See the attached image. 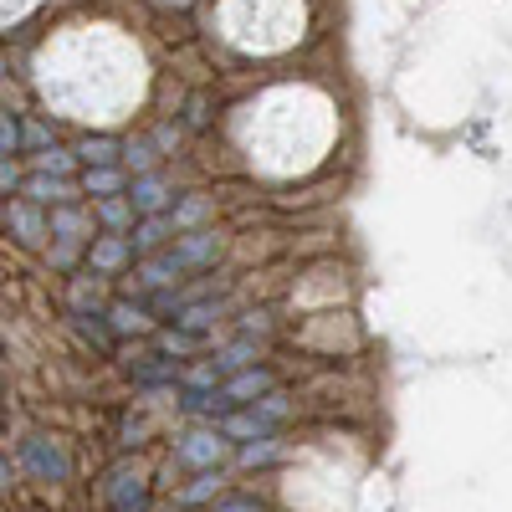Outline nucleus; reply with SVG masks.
I'll return each instance as SVG.
<instances>
[{"label": "nucleus", "mask_w": 512, "mask_h": 512, "mask_svg": "<svg viewBox=\"0 0 512 512\" xmlns=\"http://www.w3.org/2000/svg\"><path fill=\"white\" fill-rule=\"evenodd\" d=\"M216 256H221V236H216V231H190V236H180L175 246H164L159 256H144V262H139V292H144V297L169 292L180 277L210 267Z\"/></svg>", "instance_id": "nucleus-1"}, {"label": "nucleus", "mask_w": 512, "mask_h": 512, "mask_svg": "<svg viewBox=\"0 0 512 512\" xmlns=\"http://www.w3.org/2000/svg\"><path fill=\"white\" fill-rule=\"evenodd\" d=\"M226 436L221 431H190L185 441H180V466H190V472H216V466L226 461Z\"/></svg>", "instance_id": "nucleus-2"}, {"label": "nucleus", "mask_w": 512, "mask_h": 512, "mask_svg": "<svg viewBox=\"0 0 512 512\" xmlns=\"http://www.w3.org/2000/svg\"><path fill=\"white\" fill-rule=\"evenodd\" d=\"M21 461H26V472H36L41 482H67V456H62V446L57 441H47V436H31V441H21Z\"/></svg>", "instance_id": "nucleus-3"}, {"label": "nucleus", "mask_w": 512, "mask_h": 512, "mask_svg": "<svg viewBox=\"0 0 512 512\" xmlns=\"http://www.w3.org/2000/svg\"><path fill=\"white\" fill-rule=\"evenodd\" d=\"M128 262H134V241L118 236V231H108L88 246V272H98V277H118Z\"/></svg>", "instance_id": "nucleus-4"}, {"label": "nucleus", "mask_w": 512, "mask_h": 512, "mask_svg": "<svg viewBox=\"0 0 512 512\" xmlns=\"http://www.w3.org/2000/svg\"><path fill=\"white\" fill-rule=\"evenodd\" d=\"M221 390H226V400H231V410H251L256 400H267V395L277 390V384H272V374H267L262 364H256V369H246V374H236V379H226V384H221Z\"/></svg>", "instance_id": "nucleus-5"}, {"label": "nucleus", "mask_w": 512, "mask_h": 512, "mask_svg": "<svg viewBox=\"0 0 512 512\" xmlns=\"http://www.w3.org/2000/svg\"><path fill=\"white\" fill-rule=\"evenodd\" d=\"M128 241H134V256H159L164 246L180 241V226H175V216H144Z\"/></svg>", "instance_id": "nucleus-6"}, {"label": "nucleus", "mask_w": 512, "mask_h": 512, "mask_svg": "<svg viewBox=\"0 0 512 512\" xmlns=\"http://www.w3.org/2000/svg\"><path fill=\"white\" fill-rule=\"evenodd\" d=\"M6 226L16 231L21 246H36L41 236L52 231V216H41V205H31V200H16V205L6 210Z\"/></svg>", "instance_id": "nucleus-7"}, {"label": "nucleus", "mask_w": 512, "mask_h": 512, "mask_svg": "<svg viewBox=\"0 0 512 512\" xmlns=\"http://www.w3.org/2000/svg\"><path fill=\"white\" fill-rule=\"evenodd\" d=\"M128 200H134V210L139 216H169V185L159 180V175H139L134 185H128Z\"/></svg>", "instance_id": "nucleus-8"}, {"label": "nucleus", "mask_w": 512, "mask_h": 512, "mask_svg": "<svg viewBox=\"0 0 512 512\" xmlns=\"http://www.w3.org/2000/svg\"><path fill=\"white\" fill-rule=\"evenodd\" d=\"M221 436H231V441H272L277 425L267 415H256V410H236V415L221 420Z\"/></svg>", "instance_id": "nucleus-9"}, {"label": "nucleus", "mask_w": 512, "mask_h": 512, "mask_svg": "<svg viewBox=\"0 0 512 512\" xmlns=\"http://www.w3.org/2000/svg\"><path fill=\"white\" fill-rule=\"evenodd\" d=\"M108 328L113 333H149L154 328V318H149V308L144 303H134V297H118V303H108Z\"/></svg>", "instance_id": "nucleus-10"}, {"label": "nucleus", "mask_w": 512, "mask_h": 512, "mask_svg": "<svg viewBox=\"0 0 512 512\" xmlns=\"http://www.w3.org/2000/svg\"><path fill=\"white\" fill-rule=\"evenodd\" d=\"M108 497H113V512H144L149 507V492H144V482L139 477H128L123 466L108 477Z\"/></svg>", "instance_id": "nucleus-11"}, {"label": "nucleus", "mask_w": 512, "mask_h": 512, "mask_svg": "<svg viewBox=\"0 0 512 512\" xmlns=\"http://www.w3.org/2000/svg\"><path fill=\"white\" fill-rule=\"evenodd\" d=\"M216 369H221V374H231V379H236V374H246V369H256V338H246V333H241V338H231V344L216 354Z\"/></svg>", "instance_id": "nucleus-12"}, {"label": "nucleus", "mask_w": 512, "mask_h": 512, "mask_svg": "<svg viewBox=\"0 0 512 512\" xmlns=\"http://www.w3.org/2000/svg\"><path fill=\"white\" fill-rule=\"evenodd\" d=\"M103 277L98 272H88V277H72V292H67V303H72V313H108V303H103Z\"/></svg>", "instance_id": "nucleus-13"}, {"label": "nucleus", "mask_w": 512, "mask_h": 512, "mask_svg": "<svg viewBox=\"0 0 512 512\" xmlns=\"http://www.w3.org/2000/svg\"><path fill=\"white\" fill-rule=\"evenodd\" d=\"M128 369H134V379L149 384V390H159V384H175V379H180V364L169 359V354H149V359L128 364Z\"/></svg>", "instance_id": "nucleus-14"}, {"label": "nucleus", "mask_w": 512, "mask_h": 512, "mask_svg": "<svg viewBox=\"0 0 512 512\" xmlns=\"http://www.w3.org/2000/svg\"><path fill=\"white\" fill-rule=\"evenodd\" d=\"M226 313V297H205V303H195V308H185L180 318H175V328H185V333H205V328H216V318Z\"/></svg>", "instance_id": "nucleus-15"}, {"label": "nucleus", "mask_w": 512, "mask_h": 512, "mask_svg": "<svg viewBox=\"0 0 512 512\" xmlns=\"http://www.w3.org/2000/svg\"><path fill=\"white\" fill-rule=\"evenodd\" d=\"M123 149H128V144H118V139H82V144H77V159L88 164V169H118Z\"/></svg>", "instance_id": "nucleus-16"}, {"label": "nucleus", "mask_w": 512, "mask_h": 512, "mask_svg": "<svg viewBox=\"0 0 512 512\" xmlns=\"http://www.w3.org/2000/svg\"><path fill=\"white\" fill-rule=\"evenodd\" d=\"M118 190H123V169H88V175H82V195L113 200Z\"/></svg>", "instance_id": "nucleus-17"}, {"label": "nucleus", "mask_w": 512, "mask_h": 512, "mask_svg": "<svg viewBox=\"0 0 512 512\" xmlns=\"http://www.w3.org/2000/svg\"><path fill=\"white\" fill-rule=\"evenodd\" d=\"M98 216H103V226H108V231H128L139 210H134V200H128V195H113V200H103V205H98Z\"/></svg>", "instance_id": "nucleus-18"}, {"label": "nucleus", "mask_w": 512, "mask_h": 512, "mask_svg": "<svg viewBox=\"0 0 512 512\" xmlns=\"http://www.w3.org/2000/svg\"><path fill=\"white\" fill-rule=\"evenodd\" d=\"M72 323H77V333L88 338V344H98V349H113V328L103 323V313H72Z\"/></svg>", "instance_id": "nucleus-19"}, {"label": "nucleus", "mask_w": 512, "mask_h": 512, "mask_svg": "<svg viewBox=\"0 0 512 512\" xmlns=\"http://www.w3.org/2000/svg\"><path fill=\"white\" fill-rule=\"evenodd\" d=\"M72 164H82L77 149H72V154H67V149H47V154H36V175H57V180H67V175H72Z\"/></svg>", "instance_id": "nucleus-20"}, {"label": "nucleus", "mask_w": 512, "mask_h": 512, "mask_svg": "<svg viewBox=\"0 0 512 512\" xmlns=\"http://www.w3.org/2000/svg\"><path fill=\"white\" fill-rule=\"evenodd\" d=\"M77 231H82V210H77V205L52 210V236H57V241H82Z\"/></svg>", "instance_id": "nucleus-21"}, {"label": "nucleus", "mask_w": 512, "mask_h": 512, "mask_svg": "<svg viewBox=\"0 0 512 512\" xmlns=\"http://www.w3.org/2000/svg\"><path fill=\"white\" fill-rule=\"evenodd\" d=\"M195 349H200V338L185 333V328H164L159 333V354H169V359H175V354H195Z\"/></svg>", "instance_id": "nucleus-22"}, {"label": "nucleus", "mask_w": 512, "mask_h": 512, "mask_svg": "<svg viewBox=\"0 0 512 512\" xmlns=\"http://www.w3.org/2000/svg\"><path fill=\"white\" fill-rule=\"evenodd\" d=\"M282 456V441L272 436V441H246L241 446V466H267V461H277Z\"/></svg>", "instance_id": "nucleus-23"}, {"label": "nucleus", "mask_w": 512, "mask_h": 512, "mask_svg": "<svg viewBox=\"0 0 512 512\" xmlns=\"http://www.w3.org/2000/svg\"><path fill=\"white\" fill-rule=\"evenodd\" d=\"M205 210H210V205H205V195H190L185 205H175V210H169V216H175V226H180V236H190V231H195V221L205 216Z\"/></svg>", "instance_id": "nucleus-24"}, {"label": "nucleus", "mask_w": 512, "mask_h": 512, "mask_svg": "<svg viewBox=\"0 0 512 512\" xmlns=\"http://www.w3.org/2000/svg\"><path fill=\"white\" fill-rule=\"evenodd\" d=\"M210 497H216V472H195V482L180 492L185 507H200V502H210Z\"/></svg>", "instance_id": "nucleus-25"}, {"label": "nucleus", "mask_w": 512, "mask_h": 512, "mask_svg": "<svg viewBox=\"0 0 512 512\" xmlns=\"http://www.w3.org/2000/svg\"><path fill=\"white\" fill-rule=\"evenodd\" d=\"M21 144H26V128L6 113V118H0V154L11 159V154H21Z\"/></svg>", "instance_id": "nucleus-26"}, {"label": "nucleus", "mask_w": 512, "mask_h": 512, "mask_svg": "<svg viewBox=\"0 0 512 512\" xmlns=\"http://www.w3.org/2000/svg\"><path fill=\"white\" fill-rule=\"evenodd\" d=\"M123 164L139 169V175H154V144H144V139L128 144V149H123Z\"/></svg>", "instance_id": "nucleus-27"}, {"label": "nucleus", "mask_w": 512, "mask_h": 512, "mask_svg": "<svg viewBox=\"0 0 512 512\" xmlns=\"http://www.w3.org/2000/svg\"><path fill=\"white\" fill-rule=\"evenodd\" d=\"M210 512H262V497H216Z\"/></svg>", "instance_id": "nucleus-28"}, {"label": "nucleus", "mask_w": 512, "mask_h": 512, "mask_svg": "<svg viewBox=\"0 0 512 512\" xmlns=\"http://www.w3.org/2000/svg\"><path fill=\"white\" fill-rule=\"evenodd\" d=\"M72 262H77V241H57V251H52V267H62V272H67Z\"/></svg>", "instance_id": "nucleus-29"}, {"label": "nucleus", "mask_w": 512, "mask_h": 512, "mask_svg": "<svg viewBox=\"0 0 512 512\" xmlns=\"http://www.w3.org/2000/svg\"><path fill=\"white\" fill-rule=\"evenodd\" d=\"M26 144H31V149H47V144H52V134H47L41 123H26Z\"/></svg>", "instance_id": "nucleus-30"}]
</instances>
